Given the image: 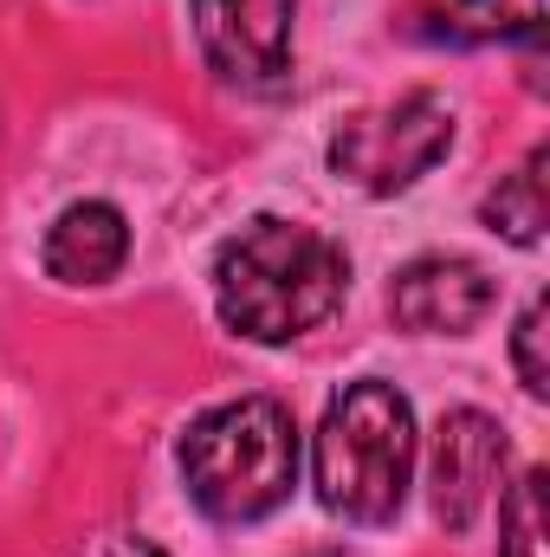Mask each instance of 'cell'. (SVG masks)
I'll list each match as a JSON object with an SVG mask.
<instances>
[{"mask_svg":"<svg viewBox=\"0 0 550 557\" xmlns=\"http://www.w3.org/2000/svg\"><path fill=\"white\" fill-rule=\"evenodd\" d=\"M414 33L434 46H505L545 33V0H421Z\"/></svg>","mask_w":550,"mask_h":557,"instance_id":"obj_9","label":"cell"},{"mask_svg":"<svg viewBox=\"0 0 550 557\" xmlns=\"http://www.w3.org/2000/svg\"><path fill=\"white\" fill-rule=\"evenodd\" d=\"M545 169H550V149H532L512 175H499V188L479 201L486 227L505 234L512 247H538L545 240V221H550V201H545Z\"/></svg>","mask_w":550,"mask_h":557,"instance_id":"obj_10","label":"cell"},{"mask_svg":"<svg viewBox=\"0 0 550 557\" xmlns=\"http://www.w3.org/2000/svg\"><path fill=\"white\" fill-rule=\"evenodd\" d=\"M505 428L479 409H453L440 421L434 441V519L447 532H473L492 506V493H505Z\"/></svg>","mask_w":550,"mask_h":557,"instance_id":"obj_6","label":"cell"},{"mask_svg":"<svg viewBox=\"0 0 550 557\" xmlns=\"http://www.w3.org/2000/svg\"><path fill=\"white\" fill-rule=\"evenodd\" d=\"M350 292V260L304 221H247L214 253V311L253 344H291L317 331Z\"/></svg>","mask_w":550,"mask_h":557,"instance_id":"obj_1","label":"cell"},{"mask_svg":"<svg viewBox=\"0 0 550 557\" xmlns=\"http://www.w3.org/2000/svg\"><path fill=\"white\" fill-rule=\"evenodd\" d=\"M311 473L324 512L350 525H389L414 480V409L396 383H350L311 441Z\"/></svg>","mask_w":550,"mask_h":557,"instance_id":"obj_2","label":"cell"},{"mask_svg":"<svg viewBox=\"0 0 550 557\" xmlns=\"http://www.w3.org/2000/svg\"><path fill=\"white\" fill-rule=\"evenodd\" d=\"M208 65L240 91H278L291 72L298 0H188Z\"/></svg>","mask_w":550,"mask_h":557,"instance_id":"obj_5","label":"cell"},{"mask_svg":"<svg viewBox=\"0 0 550 557\" xmlns=\"http://www.w3.org/2000/svg\"><path fill=\"white\" fill-rule=\"evenodd\" d=\"M453 149V104L440 91H402L396 104L357 111L330 137V169L363 195H402Z\"/></svg>","mask_w":550,"mask_h":557,"instance_id":"obj_4","label":"cell"},{"mask_svg":"<svg viewBox=\"0 0 550 557\" xmlns=\"http://www.w3.org/2000/svg\"><path fill=\"white\" fill-rule=\"evenodd\" d=\"M188 499L214 525H260L298 486V428L273 396L221 403L182 434Z\"/></svg>","mask_w":550,"mask_h":557,"instance_id":"obj_3","label":"cell"},{"mask_svg":"<svg viewBox=\"0 0 550 557\" xmlns=\"http://www.w3.org/2000/svg\"><path fill=\"white\" fill-rule=\"evenodd\" d=\"M499 557H545V467H525L512 493H499Z\"/></svg>","mask_w":550,"mask_h":557,"instance_id":"obj_11","label":"cell"},{"mask_svg":"<svg viewBox=\"0 0 550 557\" xmlns=\"http://www.w3.org/2000/svg\"><path fill=\"white\" fill-rule=\"evenodd\" d=\"M104 557H168V552H162V545H149V539H117Z\"/></svg>","mask_w":550,"mask_h":557,"instance_id":"obj_13","label":"cell"},{"mask_svg":"<svg viewBox=\"0 0 550 557\" xmlns=\"http://www.w3.org/2000/svg\"><path fill=\"white\" fill-rule=\"evenodd\" d=\"M545 298H532L518 311V331H512V363H518V383L525 396H550V363H545Z\"/></svg>","mask_w":550,"mask_h":557,"instance_id":"obj_12","label":"cell"},{"mask_svg":"<svg viewBox=\"0 0 550 557\" xmlns=\"http://www.w3.org/2000/svg\"><path fill=\"white\" fill-rule=\"evenodd\" d=\"M486 311H492V278L479 273L473 260H453V253L409 260L396 273V285H389V318L409 337H460Z\"/></svg>","mask_w":550,"mask_h":557,"instance_id":"obj_7","label":"cell"},{"mask_svg":"<svg viewBox=\"0 0 550 557\" xmlns=\"http://www.w3.org/2000/svg\"><path fill=\"white\" fill-rule=\"evenodd\" d=\"M39 260H46V273L59 278V285H104V278H117V267L130 260V221H124V208H111V201H72L46 227Z\"/></svg>","mask_w":550,"mask_h":557,"instance_id":"obj_8","label":"cell"}]
</instances>
